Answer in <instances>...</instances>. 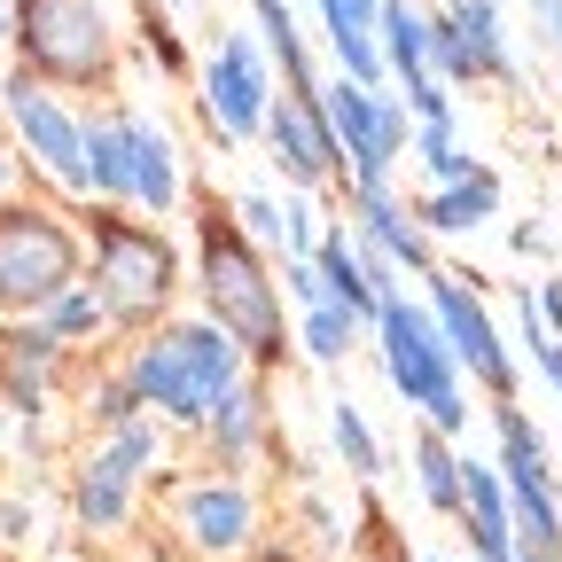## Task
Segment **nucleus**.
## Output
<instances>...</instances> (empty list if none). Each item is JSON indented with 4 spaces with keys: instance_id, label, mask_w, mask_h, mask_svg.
Masks as SVG:
<instances>
[{
    "instance_id": "1",
    "label": "nucleus",
    "mask_w": 562,
    "mask_h": 562,
    "mask_svg": "<svg viewBox=\"0 0 562 562\" xmlns=\"http://www.w3.org/2000/svg\"><path fill=\"white\" fill-rule=\"evenodd\" d=\"M195 250H203V305H211V321L243 344V360H250L258 375H273L281 360H290L297 336H290V321H281V290H273L258 243L243 235V220H227V211L203 195Z\"/></svg>"
},
{
    "instance_id": "2",
    "label": "nucleus",
    "mask_w": 562,
    "mask_h": 562,
    "mask_svg": "<svg viewBox=\"0 0 562 562\" xmlns=\"http://www.w3.org/2000/svg\"><path fill=\"white\" fill-rule=\"evenodd\" d=\"M243 375H250V360H243V344L220 321L157 328V336H140L133 360H125V383L140 391V406H149L157 422H188V430L211 414V398L235 391Z\"/></svg>"
},
{
    "instance_id": "3",
    "label": "nucleus",
    "mask_w": 562,
    "mask_h": 562,
    "mask_svg": "<svg viewBox=\"0 0 562 562\" xmlns=\"http://www.w3.org/2000/svg\"><path fill=\"white\" fill-rule=\"evenodd\" d=\"M94 297L110 328H157L172 290H180V258L157 227L125 220V203H94Z\"/></svg>"
},
{
    "instance_id": "4",
    "label": "nucleus",
    "mask_w": 562,
    "mask_h": 562,
    "mask_svg": "<svg viewBox=\"0 0 562 562\" xmlns=\"http://www.w3.org/2000/svg\"><path fill=\"white\" fill-rule=\"evenodd\" d=\"M9 40H16L32 79L79 87V94L117 79V24H110L102 0H16Z\"/></svg>"
},
{
    "instance_id": "5",
    "label": "nucleus",
    "mask_w": 562,
    "mask_h": 562,
    "mask_svg": "<svg viewBox=\"0 0 562 562\" xmlns=\"http://www.w3.org/2000/svg\"><path fill=\"white\" fill-rule=\"evenodd\" d=\"M79 281V235L47 203H0V313H47Z\"/></svg>"
},
{
    "instance_id": "6",
    "label": "nucleus",
    "mask_w": 562,
    "mask_h": 562,
    "mask_svg": "<svg viewBox=\"0 0 562 562\" xmlns=\"http://www.w3.org/2000/svg\"><path fill=\"white\" fill-rule=\"evenodd\" d=\"M321 102H328V125H336V149H344V188L351 195H383L398 157H406V140H414L406 102L383 94V87L344 79V70H336V87H321Z\"/></svg>"
},
{
    "instance_id": "7",
    "label": "nucleus",
    "mask_w": 562,
    "mask_h": 562,
    "mask_svg": "<svg viewBox=\"0 0 562 562\" xmlns=\"http://www.w3.org/2000/svg\"><path fill=\"white\" fill-rule=\"evenodd\" d=\"M492 422H501V484H508V516H516V547H547L562 554V476L547 461V438L524 422L516 398H492Z\"/></svg>"
},
{
    "instance_id": "8",
    "label": "nucleus",
    "mask_w": 562,
    "mask_h": 562,
    "mask_svg": "<svg viewBox=\"0 0 562 562\" xmlns=\"http://www.w3.org/2000/svg\"><path fill=\"white\" fill-rule=\"evenodd\" d=\"M375 336H383V375H391V391H398L406 406L430 414L438 398H461V368H453L438 321L422 313L406 290H391V297L375 305Z\"/></svg>"
},
{
    "instance_id": "9",
    "label": "nucleus",
    "mask_w": 562,
    "mask_h": 562,
    "mask_svg": "<svg viewBox=\"0 0 562 562\" xmlns=\"http://www.w3.org/2000/svg\"><path fill=\"white\" fill-rule=\"evenodd\" d=\"M157 446H165V422H149V414H133V422H117V430H102V446H94L87 469H79V492H70V508H79L87 531H117V524L133 516V484H140V469L157 461Z\"/></svg>"
},
{
    "instance_id": "10",
    "label": "nucleus",
    "mask_w": 562,
    "mask_h": 562,
    "mask_svg": "<svg viewBox=\"0 0 562 562\" xmlns=\"http://www.w3.org/2000/svg\"><path fill=\"white\" fill-rule=\"evenodd\" d=\"M422 281H430V321H438V336L453 351V368H469V383H484L492 398H516V351L501 344L484 297L469 290L461 273H446V266H430Z\"/></svg>"
},
{
    "instance_id": "11",
    "label": "nucleus",
    "mask_w": 562,
    "mask_h": 562,
    "mask_svg": "<svg viewBox=\"0 0 562 562\" xmlns=\"http://www.w3.org/2000/svg\"><path fill=\"white\" fill-rule=\"evenodd\" d=\"M266 110H273V70H266V47L250 32H220V55L203 70V117L211 133L243 149V140L266 133Z\"/></svg>"
},
{
    "instance_id": "12",
    "label": "nucleus",
    "mask_w": 562,
    "mask_h": 562,
    "mask_svg": "<svg viewBox=\"0 0 562 562\" xmlns=\"http://www.w3.org/2000/svg\"><path fill=\"white\" fill-rule=\"evenodd\" d=\"M0 110L16 117V133H24V149H32V165L55 180V188H70V195H87V125L70 117L55 94H47V79H32V70H16V79H0Z\"/></svg>"
},
{
    "instance_id": "13",
    "label": "nucleus",
    "mask_w": 562,
    "mask_h": 562,
    "mask_svg": "<svg viewBox=\"0 0 562 562\" xmlns=\"http://www.w3.org/2000/svg\"><path fill=\"white\" fill-rule=\"evenodd\" d=\"M266 149H273V165L290 172L305 195L328 188V180H344V149H336V125H328L321 87H313V94H273V110H266Z\"/></svg>"
},
{
    "instance_id": "14",
    "label": "nucleus",
    "mask_w": 562,
    "mask_h": 562,
    "mask_svg": "<svg viewBox=\"0 0 562 562\" xmlns=\"http://www.w3.org/2000/svg\"><path fill=\"white\" fill-rule=\"evenodd\" d=\"M180 531H188L195 554H235V547H250V531H258L250 484H243V476H203V484H188V492H180Z\"/></svg>"
},
{
    "instance_id": "15",
    "label": "nucleus",
    "mask_w": 562,
    "mask_h": 562,
    "mask_svg": "<svg viewBox=\"0 0 562 562\" xmlns=\"http://www.w3.org/2000/svg\"><path fill=\"white\" fill-rule=\"evenodd\" d=\"M117 133H125V188H133V203L149 211V220H165V211L180 203V157H172L165 125H149L140 110H117Z\"/></svg>"
},
{
    "instance_id": "16",
    "label": "nucleus",
    "mask_w": 562,
    "mask_h": 562,
    "mask_svg": "<svg viewBox=\"0 0 562 562\" xmlns=\"http://www.w3.org/2000/svg\"><path fill=\"white\" fill-rule=\"evenodd\" d=\"M422 235H476L484 220H501V172L476 165L469 180H438L430 195H414Z\"/></svg>"
},
{
    "instance_id": "17",
    "label": "nucleus",
    "mask_w": 562,
    "mask_h": 562,
    "mask_svg": "<svg viewBox=\"0 0 562 562\" xmlns=\"http://www.w3.org/2000/svg\"><path fill=\"white\" fill-rule=\"evenodd\" d=\"M351 220H360V235H368L398 273H430V266H438L430 235H422V220H414V203H398L391 188H383V195H351Z\"/></svg>"
},
{
    "instance_id": "18",
    "label": "nucleus",
    "mask_w": 562,
    "mask_h": 562,
    "mask_svg": "<svg viewBox=\"0 0 562 562\" xmlns=\"http://www.w3.org/2000/svg\"><path fill=\"white\" fill-rule=\"evenodd\" d=\"M195 430L211 438V453H220V469H235V461H250V446L266 438V383H235V391H220L211 398V414L195 422Z\"/></svg>"
},
{
    "instance_id": "19",
    "label": "nucleus",
    "mask_w": 562,
    "mask_h": 562,
    "mask_svg": "<svg viewBox=\"0 0 562 562\" xmlns=\"http://www.w3.org/2000/svg\"><path fill=\"white\" fill-rule=\"evenodd\" d=\"M313 273H321V290H328V305H344L351 321H360V328H375V281H368V266H360V250H351V235H321L313 243Z\"/></svg>"
},
{
    "instance_id": "20",
    "label": "nucleus",
    "mask_w": 562,
    "mask_h": 562,
    "mask_svg": "<svg viewBox=\"0 0 562 562\" xmlns=\"http://www.w3.org/2000/svg\"><path fill=\"white\" fill-rule=\"evenodd\" d=\"M414 476H422L430 516H461V446L446 430H430V422L414 430Z\"/></svg>"
},
{
    "instance_id": "21",
    "label": "nucleus",
    "mask_w": 562,
    "mask_h": 562,
    "mask_svg": "<svg viewBox=\"0 0 562 562\" xmlns=\"http://www.w3.org/2000/svg\"><path fill=\"white\" fill-rule=\"evenodd\" d=\"M453 16H461V32H469V55H476V70H484V79L516 87V79H524V63H516V47H508L501 9H492V0H453Z\"/></svg>"
},
{
    "instance_id": "22",
    "label": "nucleus",
    "mask_w": 562,
    "mask_h": 562,
    "mask_svg": "<svg viewBox=\"0 0 562 562\" xmlns=\"http://www.w3.org/2000/svg\"><path fill=\"white\" fill-rule=\"evenodd\" d=\"M87 195H94V203H133V188H125V133H117V110L87 117Z\"/></svg>"
},
{
    "instance_id": "23",
    "label": "nucleus",
    "mask_w": 562,
    "mask_h": 562,
    "mask_svg": "<svg viewBox=\"0 0 562 562\" xmlns=\"http://www.w3.org/2000/svg\"><path fill=\"white\" fill-rule=\"evenodd\" d=\"M422 47H430V70H438L446 87H476V79H484L476 55H469V32H461V16H453V0L422 16Z\"/></svg>"
},
{
    "instance_id": "24",
    "label": "nucleus",
    "mask_w": 562,
    "mask_h": 562,
    "mask_svg": "<svg viewBox=\"0 0 562 562\" xmlns=\"http://www.w3.org/2000/svg\"><path fill=\"white\" fill-rule=\"evenodd\" d=\"M63 360V336L47 321H16L9 336H0V368H9V383H47Z\"/></svg>"
},
{
    "instance_id": "25",
    "label": "nucleus",
    "mask_w": 562,
    "mask_h": 562,
    "mask_svg": "<svg viewBox=\"0 0 562 562\" xmlns=\"http://www.w3.org/2000/svg\"><path fill=\"white\" fill-rule=\"evenodd\" d=\"M297 344L313 351L321 368H344V360H351V344H360V321H351L344 305H305V328H297Z\"/></svg>"
},
{
    "instance_id": "26",
    "label": "nucleus",
    "mask_w": 562,
    "mask_h": 562,
    "mask_svg": "<svg viewBox=\"0 0 562 562\" xmlns=\"http://www.w3.org/2000/svg\"><path fill=\"white\" fill-rule=\"evenodd\" d=\"M328 438H336V453H344V469H351V476H360V484H368V476L383 469V453H375V430H368V414H360V406H351V398H336V406H328Z\"/></svg>"
},
{
    "instance_id": "27",
    "label": "nucleus",
    "mask_w": 562,
    "mask_h": 562,
    "mask_svg": "<svg viewBox=\"0 0 562 562\" xmlns=\"http://www.w3.org/2000/svg\"><path fill=\"white\" fill-rule=\"evenodd\" d=\"M414 157L430 165V180H469V172H476V157L461 149L453 117H430V125H414Z\"/></svg>"
},
{
    "instance_id": "28",
    "label": "nucleus",
    "mask_w": 562,
    "mask_h": 562,
    "mask_svg": "<svg viewBox=\"0 0 562 562\" xmlns=\"http://www.w3.org/2000/svg\"><path fill=\"white\" fill-rule=\"evenodd\" d=\"M32 321H47L63 344H87L94 328H110V321H102V297H94V281H70V290H63L47 313H32Z\"/></svg>"
},
{
    "instance_id": "29",
    "label": "nucleus",
    "mask_w": 562,
    "mask_h": 562,
    "mask_svg": "<svg viewBox=\"0 0 562 562\" xmlns=\"http://www.w3.org/2000/svg\"><path fill=\"white\" fill-rule=\"evenodd\" d=\"M328 55H336V70H344V79H360V87H391L375 32H328Z\"/></svg>"
},
{
    "instance_id": "30",
    "label": "nucleus",
    "mask_w": 562,
    "mask_h": 562,
    "mask_svg": "<svg viewBox=\"0 0 562 562\" xmlns=\"http://www.w3.org/2000/svg\"><path fill=\"white\" fill-rule=\"evenodd\" d=\"M516 328H524V351L539 360V375L554 383V398H562V344L547 336V321H539V297L531 290H516Z\"/></svg>"
},
{
    "instance_id": "31",
    "label": "nucleus",
    "mask_w": 562,
    "mask_h": 562,
    "mask_svg": "<svg viewBox=\"0 0 562 562\" xmlns=\"http://www.w3.org/2000/svg\"><path fill=\"white\" fill-rule=\"evenodd\" d=\"M235 220H243V235H250L258 250H281V203H273L266 188H243V195H235Z\"/></svg>"
},
{
    "instance_id": "32",
    "label": "nucleus",
    "mask_w": 562,
    "mask_h": 562,
    "mask_svg": "<svg viewBox=\"0 0 562 562\" xmlns=\"http://www.w3.org/2000/svg\"><path fill=\"white\" fill-rule=\"evenodd\" d=\"M398 94H406V117H414V125H430V117H453V87L438 79V70H422V79H406Z\"/></svg>"
},
{
    "instance_id": "33",
    "label": "nucleus",
    "mask_w": 562,
    "mask_h": 562,
    "mask_svg": "<svg viewBox=\"0 0 562 562\" xmlns=\"http://www.w3.org/2000/svg\"><path fill=\"white\" fill-rule=\"evenodd\" d=\"M133 414H149V406H140V391H133L125 375L94 383V422H102V430H117V422H133Z\"/></svg>"
},
{
    "instance_id": "34",
    "label": "nucleus",
    "mask_w": 562,
    "mask_h": 562,
    "mask_svg": "<svg viewBox=\"0 0 562 562\" xmlns=\"http://www.w3.org/2000/svg\"><path fill=\"white\" fill-rule=\"evenodd\" d=\"M313 9H321L328 32H375V9H383V0H313Z\"/></svg>"
},
{
    "instance_id": "35",
    "label": "nucleus",
    "mask_w": 562,
    "mask_h": 562,
    "mask_svg": "<svg viewBox=\"0 0 562 562\" xmlns=\"http://www.w3.org/2000/svg\"><path fill=\"white\" fill-rule=\"evenodd\" d=\"M281 281H290V297H297V305H328V290H321L313 258H281Z\"/></svg>"
},
{
    "instance_id": "36",
    "label": "nucleus",
    "mask_w": 562,
    "mask_h": 562,
    "mask_svg": "<svg viewBox=\"0 0 562 562\" xmlns=\"http://www.w3.org/2000/svg\"><path fill=\"white\" fill-rule=\"evenodd\" d=\"M539 321H547V336L562 344V281H547V290H539Z\"/></svg>"
},
{
    "instance_id": "37",
    "label": "nucleus",
    "mask_w": 562,
    "mask_h": 562,
    "mask_svg": "<svg viewBox=\"0 0 562 562\" xmlns=\"http://www.w3.org/2000/svg\"><path fill=\"white\" fill-rule=\"evenodd\" d=\"M9 24H16V0H0V47H9Z\"/></svg>"
},
{
    "instance_id": "38",
    "label": "nucleus",
    "mask_w": 562,
    "mask_h": 562,
    "mask_svg": "<svg viewBox=\"0 0 562 562\" xmlns=\"http://www.w3.org/2000/svg\"><path fill=\"white\" fill-rule=\"evenodd\" d=\"M516 554H524V562H562V554H547V547H516Z\"/></svg>"
},
{
    "instance_id": "39",
    "label": "nucleus",
    "mask_w": 562,
    "mask_h": 562,
    "mask_svg": "<svg viewBox=\"0 0 562 562\" xmlns=\"http://www.w3.org/2000/svg\"><path fill=\"white\" fill-rule=\"evenodd\" d=\"M9 180H16V165H9V157H0V195H9Z\"/></svg>"
},
{
    "instance_id": "40",
    "label": "nucleus",
    "mask_w": 562,
    "mask_h": 562,
    "mask_svg": "<svg viewBox=\"0 0 562 562\" xmlns=\"http://www.w3.org/2000/svg\"><path fill=\"white\" fill-rule=\"evenodd\" d=\"M258 562H297V554H258Z\"/></svg>"
},
{
    "instance_id": "41",
    "label": "nucleus",
    "mask_w": 562,
    "mask_h": 562,
    "mask_svg": "<svg viewBox=\"0 0 562 562\" xmlns=\"http://www.w3.org/2000/svg\"><path fill=\"white\" fill-rule=\"evenodd\" d=\"M422 562H453V554H422Z\"/></svg>"
}]
</instances>
